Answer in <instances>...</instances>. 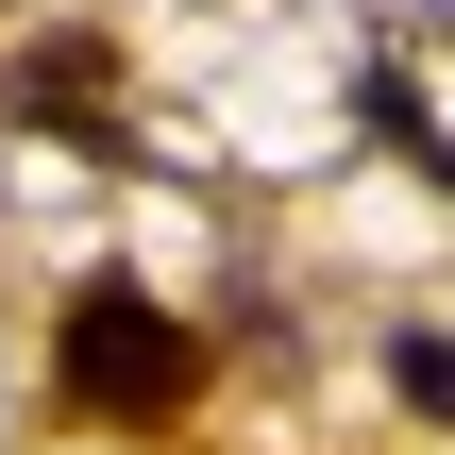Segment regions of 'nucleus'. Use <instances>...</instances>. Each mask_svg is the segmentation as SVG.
Returning a JSON list of instances; mask_svg holds the SVG:
<instances>
[{"label": "nucleus", "mask_w": 455, "mask_h": 455, "mask_svg": "<svg viewBox=\"0 0 455 455\" xmlns=\"http://www.w3.org/2000/svg\"><path fill=\"white\" fill-rule=\"evenodd\" d=\"M51 388H68L84 422H186V388H203V321H169L135 270H84L68 321H51Z\"/></svg>", "instance_id": "1"}, {"label": "nucleus", "mask_w": 455, "mask_h": 455, "mask_svg": "<svg viewBox=\"0 0 455 455\" xmlns=\"http://www.w3.org/2000/svg\"><path fill=\"white\" fill-rule=\"evenodd\" d=\"M17 118L101 135V118H118V51H101V34H34V51H17Z\"/></svg>", "instance_id": "2"}, {"label": "nucleus", "mask_w": 455, "mask_h": 455, "mask_svg": "<svg viewBox=\"0 0 455 455\" xmlns=\"http://www.w3.org/2000/svg\"><path fill=\"white\" fill-rule=\"evenodd\" d=\"M388 388H405L422 422H455V338H388Z\"/></svg>", "instance_id": "3"}]
</instances>
